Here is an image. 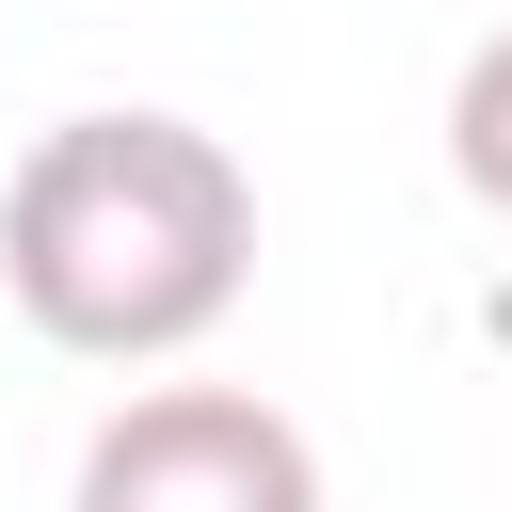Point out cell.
<instances>
[{"mask_svg":"<svg viewBox=\"0 0 512 512\" xmlns=\"http://www.w3.org/2000/svg\"><path fill=\"white\" fill-rule=\"evenodd\" d=\"M0 288L48 352L160 368L256 288V176L192 112H64L0 176Z\"/></svg>","mask_w":512,"mask_h":512,"instance_id":"6da1fadb","label":"cell"},{"mask_svg":"<svg viewBox=\"0 0 512 512\" xmlns=\"http://www.w3.org/2000/svg\"><path fill=\"white\" fill-rule=\"evenodd\" d=\"M80 512H320V448L256 384H144L96 416Z\"/></svg>","mask_w":512,"mask_h":512,"instance_id":"7a4b0ae2","label":"cell"},{"mask_svg":"<svg viewBox=\"0 0 512 512\" xmlns=\"http://www.w3.org/2000/svg\"><path fill=\"white\" fill-rule=\"evenodd\" d=\"M448 176H464V208H496L512 224V16L464 48V80H448Z\"/></svg>","mask_w":512,"mask_h":512,"instance_id":"3957f363","label":"cell"}]
</instances>
